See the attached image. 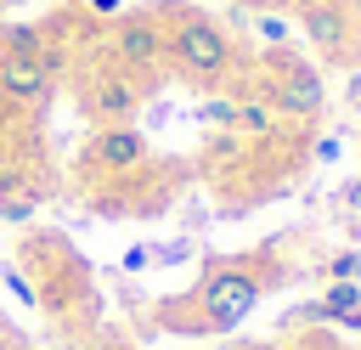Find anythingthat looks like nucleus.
Segmentation results:
<instances>
[{"label":"nucleus","mask_w":361,"mask_h":350,"mask_svg":"<svg viewBox=\"0 0 361 350\" xmlns=\"http://www.w3.org/2000/svg\"><path fill=\"white\" fill-rule=\"evenodd\" d=\"M276 282H288V260H282L276 243H259L254 254L203 260L197 282H192L186 294L164 299L152 316H158V327H169V333H197V339H203V333H231L237 322L254 316V305H259Z\"/></svg>","instance_id":"nucleus-1"},{"label":"nucleus","mask_w":361,"mask_h":350,"mask_svg":"<svg viewBox=\"0 0 361 350\" xmlns=\"http://www.w3.org/2000/svg\"><path fill=\"white\" fill-rule=\"evenodd\" d=\"M164 23H169V51H164V73L186 79L192 90L214 96V90H231L237 73H248V56L243 45L226 34L220 17L186 6V0H158Z\"/></svg>","instance_id":"nucleus-2"},{"label":"nucleus","mask_w":361,"mask_h":350,"mask_svg":"<svg viewBox=\"0 0 361 350\" xmlns=\"http://www.w3.org/2000/svg\"><path fill=\"white\" fill-rule=\"evenodd\" d=\"M248 85L276 107V119L282 124H293V130H316L322 119H327V79H322V68L305 56V51H293V45H259L254 56H248Z\"/></svg>","instance_id":"nucleus-3"},{"label":"nucleus","mask_w":361,"mask_h":350,"mask_svg":"<svg viewBox=\"0 0 361 350\" xmlns=\"http://www.w3.org/2000/svg\"><path fill=\"white\" fill-rule=\"evenodd\" d=\"M164 51H169V23H164L158 0L152 6H135V11H118L102 28V40H96V56L107 68H124V73H135L147 85L164 79Z\"/></svg>","instance_id":"nucleus-4"},{"label":"nucleus","mask_w":361,"mask_h":350,"mask_svg":"<svg viewBox=\"0 0 361 350\" xmlns=\"http://www.w3.org/2000/svg\"><path fill=\"white\" fill-rule=\"evenodd\" d=\"M56 68H62V45H51V34H39V28L0 34V96L11 107L34 113L56 90Z\"/></svg>","instance_id":"nucleus-5"},{"label":"nucleus","mask_w":361,"mask_h":350,"mask_svg":"<svg viewBox=\"0 0 361 350\" xmlns=\"http://www.w3.org/2000/svg\"><path fill=\"white\" fill-rule=\"evenodd\" d=\"M180 181H186V164H152V158H147V164H135V169H124V175H113V181L79 186V192H85V203H90L96 215L147 220V215H158V209L175 203Z\"/></svg>","instance_id":"nucleus-6"},{"label":"nucleus","mask_w":361,"mask_h":350,"mask_svg":"<svg viewBox=\"0 0 361 350\" xmlns=\"http://www.w3.org/2000/svg\"><path fill=\"white\" fill-rule=\"evenodd\" d=\"M23 260H28V282H34L39 310L62 316V310H68V299H90L85 260L68 248V237H62V231H34V237H23Z\"/></svg>","instance_id":"nucleus-7"},{"label":"nucleus","mask_w":361,"mask_h":350,"mask_svg":"<svg viewBox=\"0 0 361 350\" xmlns=\"http://www.w3.org/2000/svg\"><path fill=\"white\" fill-rule=\"evenodd\" d=\"M293 28L333 68H361V6L355 0H293Z\"/></svg>","instance_id":"nucleus-8"},{"label":"nucleus","mask_w":361,"mask_h":350,"mask_svg":"<svg viewBox=\"0 0 361 350\" xmlns=\"http://www.w3.org/2000/svg\"><path fill=\"white\" fill-rule=\"evenodd\" d=\"M147 158H152V141L135 124H96L73 158V175H79V186H96V181H113V175L147 164Z\"/></svg>","instance_id":"nucleus-9"},{"label":"nucleus","mask_w":361,"mask_h":350,"mask_svg":"<svg viewBox=\"0 0 361 350\" xmlns=\"http://www.w3.org/2000/svg\"><path fill=\"white\" fill-rule=\"evenodd\" d=\"M147 90H152L147 79H135V73H124V68L96 62V68L79 79V113L90 119V130H96V124H130V119L141 113Z\"/></svg>","instance_id":"nucleus-10"},{"label":"nucleus","mask_w":361,"mask_h":350,"mask_svg":"<svg viewBox=\"0 0 361 350\" xmlns=\"http://www.w3.org/2000/svg\"><path fill=\"white\" fill-rule=\"evenodd\" d=\"M231 130L243 135V141H271L276 130H282V119H276V107L254 90V85H243L237 90V113H231Z\"/></svg>","instance_id":"nucleus-11"},{"label":"nucleus","mask_w":361,"mask_h":350,"mask_svg":"<svg viewBox=\"0 0 361 350\" xmlns=\"http://www.w3.org/2000/svg\"><path fill=\"white\" fill-rule=\"evenodd\" d=\"M316 299H322V316L333 322V316H344V310H361V282H327Z\"/></svg>","instance_id":"nucleus-12"},{"label":"nucleus","mask_w":361,"mask_h":350,"mask_svg":"<svg viewBox=\"0 0 361 350\" xmlns=\"http://www.w3.org/2000/svg\"><path fill=\"white\" fill-rule=\"evenodd\" d=\"M248 28H254L265 45H293V23H288V17H276V11H265V6H259V11H248Z\"/></svg>","instance_id":"nucleus-13"},{"label":"nucleus","mask_w":361,"mask_h":350,"mask_svg":"<svg viewBox=\"0 0 361 350\" xmlns=\"http://www.w3.org/2000/svg\"><path fill=\"white\" fill-rule=\"evenodd\" d=\"M231 113H237V90H214L203 102V124L209 130H231Z\"/></svg>","instance_id":"nucleus-14"},{"label":"nucleus","mask_w":361,"mask_h":350,"mask_svg":"<svg viewBox=\"0 0 361 350\" xmlns=\"http://www.w3.org/2000/svg\"><path fill=\"white\" fill-rule=\"evenodd\" d=\"M327 282H361V248H344L327 260Z\"/></svg>","instance_id":"nucleus-15"},{"label":"nucleus","mask_w":361,"mask_h":350,"mask_svg":"<svg viewBox=\"0 0 361 350\" xmlns=\"http://www.w3.org/2000/svg\"><path fill=\"white\" fill-rule=\"evenodd\" d=\"M79 11H85L90 23H113V17L124 11V0H79Z\"/></svg>","instance_id":"nucleus-16"},{"label":"nucleus","mask_w":361,"mask_h":350,"mask_svg":"<svg viewBox=\"0 0 361 350\" xmlns=\"http://www.w3.org/2000/svg\"><path fill=\"white\" fill-rule=\"evenodd\" d=\"M338 209H350V215H361V175L338 186Z\"/></svg>","instance_id":"nucleus-17"},{"label":"nucleus","mask_w":361,"mask_h":350,"mask_svg":"<svg viewBox=\"0 0 361 350\" xmlns=\"http://www.w3.org/2000/svg\"><path fill=\"white\" fill-rule=\"evenodd\" d=\"M344 102L361 113V68H350V85H344Z\"/></svg>","instance_id":"nucleus-18"},{"label":"nucleus","mask_w":361,"mask_h":350,"mask_svg":"<svg viewBox=\"0 0 361 350\" xmlns=\"http://www.w3.org/2000/svg\"><path fill=\"white\" fill-rule=\"evenodd\" d=\"M124 265H130V271H147V265H152V248H130Z\"/></svg>","instance_id":"nucleus-19"},{"label":"nucleus","mask_w":361,"mask_h":350,"mask_svg":"<svg viewBox=\"0 0 361 350\" xmlns=\"http://www.w3.org/2000/svg\"><path fill=\"white\" fill-rule=\"evenodd\" d=\"M327 327H344V333H361V310H344V316H333Z\"/></svg>","instance_id":"nucleus-20"},{"label":"nucleus","mask_w":361,"mask_h":350,"mask_svg":"<svg viewBox=\"0 0 361 350\" xmlns=\"http://www.w3.org/2000/svg\"><path fill=\"white\" fill-rule=\"evenodd\" d=\"M305 350H338V344H333L327 333H310V339H305Z\"/></svg>","instance_id":"nucleus-21"},{"label":"nucleus","mask_w":361,"mask_h":350,"mask_svg":"<svg viewBox=\"0 0 361 350\" xmlns=\"http://www.w3.org/2000/svg\"><path fill=\"white\" fill-rule=\"evenodd\" d=\"M96 350H130V344H124V339H107V344H96Z\"/></svg>","instance_id":"nucleus-22"},{"label":"nucleus","mask_w":361,"mask_h":350,"mask_svg":"<svg viewBox=\"0 0 361 350\" xmlns=\"http://www.w3.org/2000/svg\"><path fill=\"white\" fill-rule=\"evenodd\" d=\"M0 350H6V339H0Z\"/></svg>","instance_id":"nucleus-23"}]
</instances>
